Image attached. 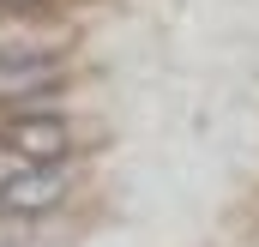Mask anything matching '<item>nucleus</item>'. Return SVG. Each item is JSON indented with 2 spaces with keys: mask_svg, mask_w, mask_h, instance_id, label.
Here are the masks:
<instances>
[{
  "mask_svg": "<svg viewBox=\"0 0 259 247\" xmlns=\"http://www.w3.org/2000/svg\"><path fill=\"white\" fill-rule=\"evenodd\" d=\"M66 78V61L61 55H0V103H18L36 97V91H55Z\"/></svg>",
  "mask_w": 259,
  "mask_h": 247,
  "instance_id": "7ed1b4c3",
  "label": "nucleus"
},
{
  "mask_svg": "<svg viewBox=\"0 0 259 247\" xmlns=\"http://www.w3.org/2000/svg\"><path fill=\"white\" fill-rule=\"evenodd\" d=\"M0 6H18V12H24V6H42V0H0Z\"/></svg>",
  "mask_w": 259,
  "mask_h": 247,
  "instance_id": "20e7f679",
  "label": "nucleus"
},
{
  "mask_svg": "<svg viewBox=\"0 0 259 247\" xmlns=\"http://www.w3.org/2000/svg\"><path fill=\"white\" fill-rule=\"evenodd\" d=\"M66 199V175L61 163H18L6 181H0V205L18 211V217H36V211H55Z\"/></svg>",
  "mask_w": 259,
  "mask_h": 247,
  "instance_id": "f257e3e1",
  "label": "nucleus"
},
{
  "mask_svg": "<svg viewBox=\"0 0 259 247\" xmlns=\"http://www.w3.org/2000/svg\"><path fill=\"white\" fill-rule=\"evenodd\" d=\"M0 145H6L18 163H61L66 145H72V133H66V121H55V115H12V121L0 127Z\"/></svg>",
  "mask_w": 259,
  "mask_h": 247,
  "instance_id": "f03ea898",
  "label": "nucleus"
}]
</instances>
